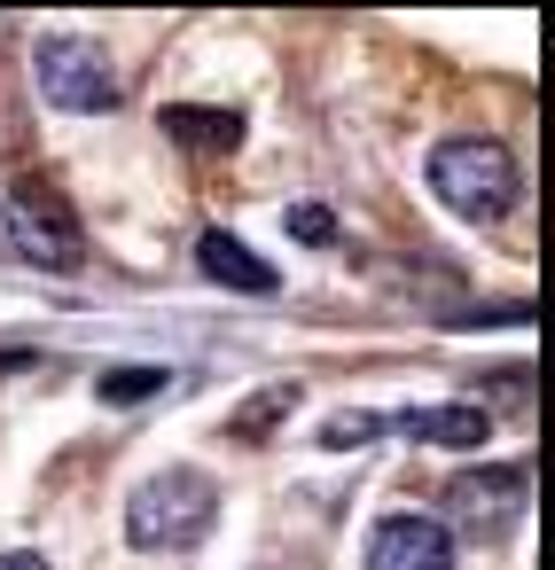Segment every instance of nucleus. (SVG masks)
Masks as SVG:
<instances>
[{"mask_svg":"<svg viewBox=\"0 0 555 570\" xmlns=\"http://www.w3.org/2000/svg\"><path fill=\"white\" fill-rule=\"evenodd\" d=\"M181 149H235L243 141V118L235 110H196V102H165V118H157Z\"/></svg>","mask_w":555,"mask_h":570,"instance_id":"obj_9","label":"nucleus"},{"mask_svg":"<svg viewBox=\"0 0 555 570\" xmlns=\"http://www.w3.org/2000/svg\"><path fill=\"white\" fill-rule=\"evenodd\" d=\"M290 406H298V383H274V391H259V399H251V406H243L227 430H235V438H259V430H274Z\"/></svg>","mask_w":555,"mask_h":570,"instance_id":"obj_11","label":"nucleus"},{"mask_svg":"<svg viewBox=\"0 0 555 570\" xmlns=\"http://www.w3.org/2000/svg\"><path fill=\"white\" fill-rule=\"evenodd\" d=\"M212 515H220V484H212L204 469L173 461V469H157V476L134 484V500H126V539H134L142 554L196 547V539L212 531Z\"/></svg>","mask_w":555,"mask_h":570,"instance_id":"obj_1","label":"nucleus"},{"mask_svg":"<svg viewBox=\"0 0 555 570\" xmlns=\"http://www.w3.org/2000/svg\"><path fill=\"white\" fill-rule=\"evenodd\" d=\"M368 570H454V531L438 515H383L368 531Z\"/></svg>","mask_w":555,"mask_h":570,"instance_id":"obj_5","label":"nucleus"},{"mask_svg":"<svg viewBox=\"0 0 555 570\" xmlns=\"http://www.w3.org/2000/svg\"><path fill=\"white\" fill-rule=\"evenodd\" d=\"M196 266H204L220 289H243V297H274V289H282V274H274L251 243H235L227 227H212V235L196 243Z\"/></svg>","mask_w":555,"mask_h":570,"instance_id":"obj_7","label":"nucleus"},{"mask_svg":"<svg viewBox=\"0 0 555 570\" xmlns=\"http://www.w3.org/2000/svg\"><path fill=\"white\" fill-rule=\"evenodd\" d=\"M0 570H48L40 554H0Z\"/></svg>","mask_w":555,"mask_h":570,"instance_id":"obj_13","label":"nucleus"},{"mask_svg":"<svg viewBox=\"0 0 555 570\" xmlns=\"http://www.w3.org/2000/svg\"><path fill=\"white\" fill-rule=\"evenodd\" d=\"M383 430H399V438H415V445H485L493 438V414L485 406H469V399H454V406H399V414H383Z\"/></svg>","mask_w":555,"mask_h":570,"instance_id":"obj_6","label":"nucleus"},{"mask_svg":"<svg viewBox=\"0 0 555 570\" xmlns=\"http://www.w3.org/2000/svg\"><path fill=\"white\" fill-rule=\"evenodd\" d=\"M165 383H173L165 367H103L95 399H103V406H142V399H157Z\"/></svg>","mask_w":555,"mask_h":570,"instance_id":"obj_10","label":"nucleus"},{"mask_svg":"<svg viewBox=\"0 0 555 570\" xmlns=\"http://www.w3.org/2000/svg\"><path fill=\"white\" fill-rule=\"evenodd\" d=\"M32 79H40V95L56 102V110H71V118H103V110H118V63H110V48L103 40H79V32H48L40 48H32Z\"/></svg>","mask_w":555,"mask_h":570,"instance_id":"obj_4","label":"nucleus"},{"mask_svg":"<svg viewBox=\"0 0 555 570\" xmlns=\"http://www.w3.org/2000/svg\"><path fill=\"white\" fill-rule=\"evenodd\" d=\"M9 250L17 258H32V266H48V274H79L87 266V227H79V212H71V196L64 188H48V180H17L9 188Z\"/></svg>","mask_w":555,"mask_h":570,"instance_id":"obj_3","label":"nucleus"},{"mask_svg":"<svg viewBox=\"0 0 555 570\" xmlns=\"http://www.w3.org/2000/svg\"><path fill=\"white\" fill-rule=\"evenodd\" d=\"M430 188L461 219H500L516 204V157L493 134H454V141L430 149Z\"/></svg>","mask_w":555,"mask_h":570,"instance_id":"obj_2","label":"nucleus"},{"mask_svg":"<svg viewBox=\"0 0 555 570\" xmlns=\"http://www.w3.org/2000/svg\"><path fill=\"white\" fill-rule=\"evenodd\" d=\"M516 500H524V469H516V461H500V469H469V476L446 484V508H461L469 523H500Z\"/></svg>","mask_w":555,"mask_h":570,"instance_id":"obj_8","label":"nucleus"},{"mask_svg":"<svg viewBox=\"0 0 555 570\" xmlns=\"http://www.w3.org/2000/svg\"><path fill=\"white\" fill-rule=\"evenodd\" d=\"M290 235H298V243H329V235H337V219H329L321 204H298V212H290Z\"/></svg>","mask_w":555,"mask_h":570,"instance_id":"obj_12","label":"nucleus"},{"mask_svg":"<svg viewBox=\"0 0 555 570\" xmlns=\"http://www.w3.org/2000/svg\"><path fill=\"white\" fill-rule=\"evenodd\" d=\"M0 367H32V352H0Z\"/></svg>","mask_w":555,"mask_h":570,"instance_id":"obj_14","label":"nucleus"}]
</instances>
